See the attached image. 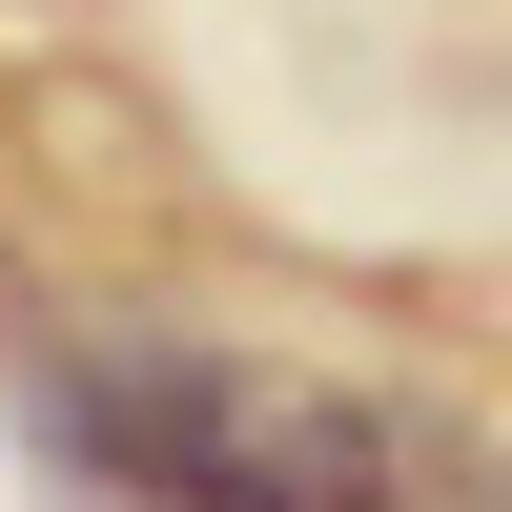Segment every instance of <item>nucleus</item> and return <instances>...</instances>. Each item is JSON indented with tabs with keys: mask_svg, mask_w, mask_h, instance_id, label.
Returning <instances> with one entry per match:
<instances>
[{
	"mask_svg": "<svg viewBox=\"0 0 512 512\" xmlns=\"http://www.w3.org/2000/svg\"><path fill=\"white\" fill-rule=\"evenodd\" d=\"M41 431L164 512H390V431L267 349H164V328L41 349Z\"/></svg>",
	"mask_w": 512,
	"mask_h": 512,
	"instance_id": "obj_1",
	"label": "nucleus"
}]
</instances>
